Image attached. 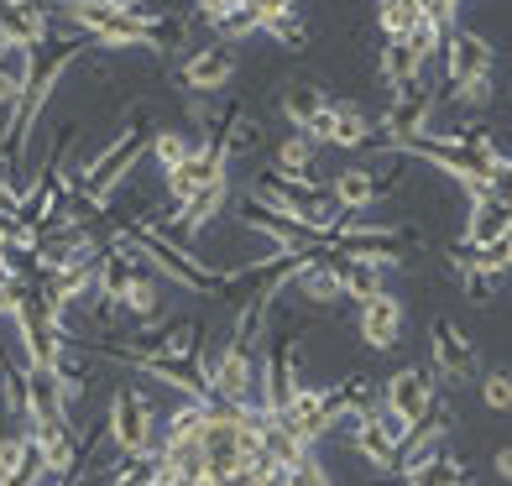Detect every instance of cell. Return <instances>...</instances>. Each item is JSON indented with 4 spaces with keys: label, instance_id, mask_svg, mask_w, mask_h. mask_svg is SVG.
I'll list each match as a JSON object with an SVG mask.
<instances>
[{
    "label": "cell",
    "instance_id": "cell-19",
    "mask_svg": "<svg viewBox=\"0 0 512 486\" xmlns=\"http://www.w3.org/2000/svg\"><path fill=\"white\" fill-rule=\"evenodd\" d=\"M324 105H330V100H324V89L319 84H283V95H277V110H283V121L293 126V131H309L314 126V115L324 110Z\"/></svg>",
    "mask_w": 512,
    "mask_h": 486
},
{
    "label": "cell",
    "instance_id": "cell-11",
    "mask_svg": "<svg viewBox=\"0 0 512 486\" xmlns=\"http://www.w3.org/2000/svg\"><path fill=\"white\" fill-rule=\"evenodd\" d=\"M492 68H497L492 42L481 32L450 27V37H445V74L450 79H492Z\"/></svg>",
    "mask_w": 512,
    "mask_h": 486
},
{
    "label": "cell",
    "instance_id": "cell-22",
    "mask_svg": "<svg viewBox=\"0 0 512 486\" xmlns=\"http://www.w3.org/2000/svg\"><path fill=\"white\" fill-rule=\"evenodd\" d=\"M403 486H471V476H465V466H460L455 455L439 450V455H434V460H424L418 471H408V476H403Z\"/></svg>",
    "mask_w": 512,
    "mask_h": 486
},
{
    "label": "cell",
    "instance_id": "cell-10",
    "mask_svg": "<svg viewBox=\"0 0 512 486\" xmlns=\"http://www.w3.org/2000/svg\"><path fill=\"white\" fill-rule=\"evenodd\" d=\"M356 330L371 351H392L403 340V298L398 293H371L366 304H356Z\"/></svg>",
    "mask_w": 512,
    "mask_h": 486
},
{
    "label": "cell",
    "instance_id": "cell-27",
    "mask_svg": "<svg viewBox=\"0 0 512 486\" xmlns=\"http://www.w3.org/2000/svg\"><path fill=\"white\" fill-rule=\"evenodd\" d=\"M481 403L486 408H512V372H507V366H497V372H486L481 377Z\"/></svg>",
    "mask_w": 512,
    "mask_h": 486
},
{
    "label": "cell",
    "instance_id": "cell-6",
    "mask_svg": "<svg viewBox=\"0 0 512 486\" xmlns=\"http://www.w3.org/2000/svg\"><path fill=\"white\" fill-rule=\"evenodd\" d=\"M225 152L215 147V142H204V136H194V147H189V157L178 162V168H168L162 178H168V199L173 204H189L199 189H209V183H225Z\"/></svg>",
    "mask_w": 512,
    "mask_h": 486
},
{
    "label": "cell",
    "instance_id": "cell-29",
    "mask_svg": "<svg viewBox=\"0 0 512 486\" xmlns=\"http://www.w3.org/2000/svg\"><path fill=\"white\" fill-rule=\"evenodd\" d=\"M267 37H277V42H283V48H293V53H304V48H309V27H304L298 16L272 21V27H267Z\"/></svg>",
    "mask_w": 512,
    "mask_h": 486
},
{
    "label": "cell",
    "instance_id": "cell-13",
    "mask_svg": "<svg viewBox=\"0 0 512 486\" xmlns=\"http://www.w3.org/2000/svg\"><path fill=\"white\" fill-rule=\"evenodd\" d=\"M0 27L21 42V53H32L53 32V6L48 0H0Z\"/></svg>",
    "mask_w": 512,
    "mask_h": 486
},
{
    "label": "cell",
    "instance_id": "cell-16",
    "mask_svg": "<svg viewBox=\"0 0 512 486\" xmlns=\"http://www.w3.org/2000/svg\"><path fill=\"white\" fill-rule=\"evenodd\" d=\"M424 68H429V58L418 48H408V42H382L377 79L387 84V95H392V89H403V84H413V79H424Z\"/></svg>",
    "mask_w": 512,
    "mask_h": 486
},
{
    "label": "cell",
    "instance_id": "cell-4",
    "mask_svg": "<svg viewBox=\"0 0 512 486\" xmlns=\"http://www.w3.org/2000/svg\"><path fill=\"white\" fill-rule=\"evenodd\" d=\"M309 136L319 147H345V152H361V147H382V126L371 121V115L351 100H330L319 115H314V126Z\"/></svg>",
    "mask_w": 512,
    "mask_h": 486
},
{
    "label": "cell",
    "instance_id": "cell-12",
    "mask_svg": "<svg viewBox=\"0 0 512 486\" xmlns=\"http://www.w3.org/2000/svg\"><path fill=\"white\" fill-rule=\"evenodd\" d=\"M512 230V199L502 194H471V210H465V230H460V246H492L497 236Z\"/></svg>",
    "mask_w": 512,
    "mask_h": 486
},
{
    "label": "cell",
    "instance_id": "cell-23",
    "mask_svg": "<svg viewBox=\"0 0 512 486\" xmlns=\"http://www.w3.org/2000/svg\"><path fill=\"white\" fill-rule=\"evenodd\" d=\"M314 152H319V142H314V136H309V131H293L288 142L277 147V162H272V168H277V173H293V178H304V173L314 168Z\"/></svg>",
    "mask_w": 512,
    "mask_h": 486
},
{
    "label": "cell",
    "instance_id": "cell-7",
    "mask_svg": "<svg viewBox=\"0 0 512 486\" xmlns=\"http://www.w3.org/2000/svg\"><path fill=\"white\" fill-rule=\"evenodd\" d=\"M230 79H236V48H230V42H209V48L189 53L183 68H178V84L189 89V95H199V100L225 95Z\"/></svg>",
    "mask_w": 512,
    "mask_h": 486
},
{
    "label": "cell",
    "instance_id": "cell-5",
    "mask_svg": "<svg viewBox=\"0 0 512 486\" xmlns=\"http://www.w3.org/2000/svg\"><path fill=\"white\" fill-rule=\"evenodd\" d=\"M298 387H304L298 382V345L293 340H272L262 351V361H256V408L283 413Z\"/></svg>",
    "mask_w": 512,
    "mask_h": 486
},
{
    "label": "cell",
    "instance_id": "cell-24",
    "mask_svg": "<svg viewBox=\"0 0 512 486\" xmlns=\"http://www.w3.org/2000/svg\"><path fill=\"white\" fill-rule=\"evenodd\" d=\"M189 147H194V136H183L178 126H157V131H152V147H147V152L157 157V168L168 173V168H178V162L189 157Z\"/></svg>",
    "mask_w": 512,
    "mask_h": 486
},
{
    "label": "cell",
    "instance_id": "cell-1",
    "mask_svg": "<svg viewBox=\"0 0 512 486\" xmlns=\"http://www.w3.org/2000/svg\"><path fill=\"white\" fill-rule=\"evenodd\" d=\"M152 115H147V105H131V115H126V131L121 136H115V142L100 152V157H89L84 162V189L89 194H95V199H105L110 204V194L115 189H121V183L131 178V168H136V162H142L147 157V147H152Z\"/></svg>",
    "mask_w": 512,
    "mask_h": 486
},
{
    "label": "cell",
    "instance_id": "cell-20",
    "mask_svg": "<svg viewBox=\"0 0 512 486\" xmlns=\"http://www.w3.org/2000/svg\"><path fill=\"white\" fill-rule=\"evenodd\" d=\"M288 293H298V298H304V304H340V277H335V267H330V257H319V262H309L304 272H298V283L288 288Z\"/></svg>",
    "mask_w": 512,
    "mask_h": 486
},
{
    "label": "cell",
    "instance_id": "cell-8",
    "mask_svg": "<svg viewBox=\"0 0 512 486\" xmlns=\"http://www.w3.org/2000/svg\"><path fill=\"white\" fill-rule=\"evenodd\" d=\"M429 372L439 382H471L476 377V345L460 335V324L455 319H434V335H429Z\"/></svg>",
    "mask_w": 512,
    "mask_h": 486
},
{
    "label": "cell",
    "instance_id": "cell-17",
    "mask_svg": "<svg viewBox=\"0 0 512 486\" xmlns=\"http://www.w3.org/2000/svg\"><path fill=\"white\" fill-rule=\"evenodd\" d=\"M256 147H262V115H251L246 105H236L230 121H225V131H220V152H225V162H241Z\"/></svg>",
    "mask_w": 512,
    "mask_h": 486
},
{
    "label": "cell",
    "instance_id": "cell-28",
    "mask_svg": "<svg viewBox=\"0 0 512 486\" xmlns=\"http://www.w3.org/2000/svg\"><path fill=\"white\" fill-rule=\"evenodd\" d=\"M27 450H32V429H21V434H0V476L16 471L21 460H27Z\"/></svg>",
    "mask_w": 512,
    "mask_h": 486
},
{
    "label": "cell",
    "instance_id": "cell-30",
    "mask_svg": "<svg viewBox=\"0 0 512 486\" xmlns=\"http://www.w3.org/2000/svg\"><path fill=\"white\" fill-rule=\"evenodd\" d=\"M288 486H335V481H330V471H324L314 455H304L298 466H288Z\"/></svg>",
    "mask_w": 512,
    "mask_h": 486
},
{
    "label": "cell",
    "instance_id": "cell-21",
    "mask_svg": "<svg viewBox=\"0 0 512 486\" xmlns=\"http://www.w3.org/2000/svg\"><path fill=\"white\" fill-rule=\"evenodd\" d=\"M429 11L434 6H424V0H377V27H382L387 42H403Z\"/></svg>",
    "mask_w": 512,
    "mask_h": 486
},
{
    "label": "cell",
    "instance_id": "cell-34",
    "mask_svg": "<svg viewBox=\"0 0 512 486\" xmlns=\"http://www.w3.org/2000/svg\"><path fill=\"white\" fill-rule=\"evenodd\" d=\"M455 6H460V0H450V11H455Z\"/></svg>",
    "mask_w": 512,
    "mask_h": 486
},
{
    "label": "cell",
    "instance_id": "cell-18",
    "mask_svg": "<svg viewBox=\"0 0 512 486\" xmlns=\"http://www.w3.org/2000/svg\"><path fill=\"white\" fill-rule=\"evenodd\" d=\"M121 314L136 324H162V277L157 272H136L131 288L121 298Z\"/></svg>",
    "mask_w": 512,
    "mask_h": 486
},
{
    "label": "cell",
    "instance_id": "cell-15",
    "mask_svg": "<svg viewBox=\"0 0 512 486\" xmlns=\"http://www.w3.org/2000/svg\"><path fill=\"white\" fill-rule=\"evenodd\" d=\"M351 450L366 460L371 471H382V476H392V466H398V445L382 434V424L371 419V413H356V419H351Z\"/></svg>",
    "mask_w": 512,
    "mask_h": 486
},
{
    "label": "cell",
    "instance_id": "cell-26",
    "mask_svg": "<svg viewBox=\"0 0 512 486\" xmlns=\"http://www.w3.org/2000/svg\"><path fill=\"white\" fill-rule=\"evenodd\" d=\"M465 251H471V246H465ZM471 262H476L481 272H492V277H502V272L512 267V230H507V236H497L492 246H476V251H471Z\"/></svg>",
    "mask_w": 512,
    "mask_h": 486
},
{
    "label": "cell",
    "instance_id": "cell-31",
    "mask_svg": "<svg viewBox=\"0 0 512 486\" xmlns=\"http://www.w3.org/2000/svg\"><path fill=\"white\" fill-rule=\"evenodd\" d=\"M497 476H502V481H512V445H502V450H497Z\"/></svg>",
    "mask_w": 512,
    "mask_h": 486
},
{
    "label": "cell",
    "instance_id": "cell-32",
    "mask_svg": "<svg viewBox=\"0 0 512 486\" xmlns=\"http://www.w3.org/2000/svg\"><path fill=\"white\" fill-rule=\"evenodd\" d=\"M115 6H131L136 11V6H147V0H115Z\"/></svg>",
    "mask_w": 512,
    "mask_h": 486
},
{
    "label": "cell",
    "instance_id": "cell-3",
    "mask_svg": "<svg viewBox=\"0 0 512 486\" xmlns=\"http://www.w3.org/2000/svg\"><path fill=\"white\" fill-rule=\"evenodd\" d=\"M434 105H439V95H434L424 79H413V84H403V89H392L387 115H382V152L413 142V136H424V131L434 126Z\"/></svg>",
    "mask_w": 512,
    "mask_h": 486
},
{
    "label": "cell",
    "instance_id": "cell-2",
    "mask_svg": "<svg viewBox=\"0 0 512 486\" xmlns=\"http://www.w3.org/2000/svg\"><path fill=\"white\" fill-rule=\"evenodd\" d=\"M157 403L147 398L142 387H115L110 398V413H105V434L115 455H142V450H157Z\"/></svg>",
    "mask_w": 512,
    "mask_h": 486
},
{
    "label": "cell",
    "instance_id": "cell-25",
    "mask_svg": "<svg viewBox=\"0 0 512 486\" xmlns=\"http://www.w3.org/2000/svg\"><path fill=\"white\" fill-rule=\"evenodd\" d=\"M445 100L455 105V110H486L492 105V79H450V89H445Z\"/></svg>",
    "mask_w": 512,
    "mask_h": 486
},
{
    "label": "cell",
    "instance_id": "cell-33",
    "mask_svg": "<svg viewBox=\"0 0 512 486\" xmlns=\"http://www.w3.org/2000/svg\"><path fill=\"white\" fill-rule=\"evenodd\" d=\"M0 372H6V356H0Z\"/></svg>",
    "mask_w": 512,
    "mask_h": 486
},
{
    "label": "cell",
    "instance_id": "cell-9",
    "mask_svg": "<svg viewBox=\"0 0 512 486\" xmlns=\"http://www.w3.org/2000/svg\"><path fill=\"white\" fill-rule=\"evenodd\" d=\"M434 372H424V366H403V372H392L387 387H382V408H392L398 419H408L413 429L434 413Z\"/></svg>",
    "mask_w": 512,
    "mask_h": 486
},
{
    "label": "cell",
    "instance_id": "cell-14",
    "mask_svg": "<svg viewBox=\"0 0 512 486\" xmlns=\"http://www.w3.org/2000/svg\"><path fill=\"white\" fill-rule=\"evenodd\" d=\"M330 194H335V204H340L345 215H366L377 199H387L377 168H340L335 183H330Z\"/></svg>",
    "mask_w": 512,
    "mask_h": 486
}]
</instances>
